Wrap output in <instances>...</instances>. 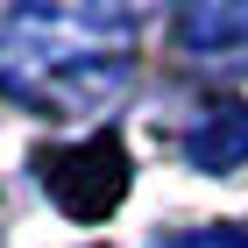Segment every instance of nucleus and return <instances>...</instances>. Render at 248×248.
<instances>
[{
	"label": "nucleus",
	"mask_w": 248,
	"mask_h": 248,
	"mask_svg": "<svg viewBox=\"0 0 248 248\" xmlns=\"http://www.w3.org/2000/svg\"><path fill=\"white\" fill-rule=\"evenodd\" d=\"M156 248H248V227H191V234H170Z\"/></svg>",
	"instance_id": "39448f33"
},
{
	"label": "nucleus",
	"mask_w": 248,
	"mask_h": 248,
	"mask_svg": "<svg viewBox=\"0 0 248 248\" xmlns=\"http://www.w3.org/2000/svg\"><path fill=\"white\" fill-rule=\"evenodd\" d=\"M0 85L50 114H93L128 85V15L29 7L0 29Z\"/></svg>",
	"instance_id": "f257e3e1"
},
{
	"label": "nucleus",
	"mask_w": 248,
	"mask_h": 248,
	"mask_svg": "<svg viewBox=\"0 0 248 248\" xmlns=\"http://www.w3.org/2000/svg\"><path fill=\"white\" fill-rule=\"evenodd\" d=\"M185 163L191 170H206V177H220V170H234V163H248V107L241 99H220V107H206V114L185 128Z\"/></svg>",
	"instance_id": "7ed1b4c3"
},
{
	"label": "nucleus",
	"mask_w": 248,
	"mask_h": 248,
	"mask_svg": "<svg viewBox=\"0 0 248 248\" xmlns=\"http://www.w3.org/2000/svg\"><path fill=\"white\" fill-rule=\"evenodd\" d=\"M43 185H50V199H57L71 220L99 227V220L128 199V149H121V135H85L78 149L43 156Z\"/></svg>",
	"instance_id": "f03ea898"
},
{
	"label": "nucleus",
	"mask_w": 248,
	"mask_h": 248,
	"mask_svg": "<svg viewBox=\"0 0 248 248\" xmlns=\"http://www.w3.org/2000/svg\"><path fill=\"white\" fill-rule=\"evenodd\" d=\"M177 43H185L191 57H220V50H241L248 43V7L241 0H206V7H185L177 15Z\"/></svg>",
	"instance_id": "20e7f679"
}]
</instances>
